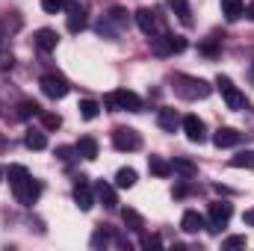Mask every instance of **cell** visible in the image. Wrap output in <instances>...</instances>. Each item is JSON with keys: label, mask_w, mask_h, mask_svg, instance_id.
Segmentation results:
<instances>
[{"label": "cell", "mask_w": 254, "mask_h": 251, "mask_svg": "<svg viewBox=\"0 0 254 251\" xmlns=\"http://www.w3.org/2000/svg\"><path fill=\"white\" fill-rule=\"evenodd\" d=\"M249 243H246V237H228L225 240V249L231 251V249H246Z\"/></svg>", "instance_id": "38"}, {"label": "cell", "mask_w": 254, "mask_h": 251, "mask_svg": "<svg viewBox=\"0 0 254 251\" xmlns=\"http://www.w3.org/2000/svg\"><path fill=\"white\" fill-rule=\"evenodd\" d=\"M151 51L157 57H172V54L187 51V42L181 36H172V33H154L151 36Z\"/></svg>", "instance_id": "5"}, {"label": "cell", "mask_w": 254, "mask_h": 251, "mask_svg": "<svg viewBox=\"0 0 254 251\" xmlns=\"http://www.w3.org/2000/svg\"><path fill=\"white\" fill-rule=\"evenodd\" d=\"M169 3V9L178 15V21L184 24V27H192V9H190V0H166Z\"/></svg>", "instance_id": "19"}, {"label": "cell", "mask_w": 254, "mask_h": 251, "mask_svg": "<svg viewBox=\"0 0 254 251\" xmlns=\"http://www.w3.org/2000/svg\"><path fill=\"white\" fill-rule=\"evenodd\" d=\"M157 125L163 127L166 133H175L178 127L184 125V119L178 116V110H160V113H157Z\"/></svg>", "instance_id": "16"}, {"label": "cell", "mask_w": 254, "mask_h": 251, "mask_svg": "<svg viewBox=\"0 0 254 251\" xmlns=\"http://www.w3.org/2000/svg\"><path fill=\"white\" fill-rule=\"evenodd\" d=\"M33 45H36L39 51L51 54V51H57V45H60V36H57V30H51V27H42V30H36V36H33Z\"/></svg>", "instance_id": "13"}, {"label": "cell", "mask_w": 254, "mask_h": 251, "mask_svg": "<svg viewBox=\"0 0 254 251\" xmlns=\"http://www.w3.org/2000/svg\"><path fill=\"white\" fill-rule=\"evenodd\" d=\"M181 127H184V133H187V139H190L192 145H201V142H207V125H204L198 116H187Z\"/></svg>", "instance_id": "11"}, {"label": "cell", "mask_w": 254, "mask_h": 251, "mask_svg": "<svg viewBox=\"0 0 254 251\" xmlns=\"http://www.w3.org/2000/svg\"><path fill=\"white\" fill-rule=\"evenodd\" d=\"M122 219H125V225H127V231H133V234H142L145 231V219L136 213V210H122Z\"/></svg>", "instance_id": "24"}, {"label": "cell", "mask_w": 254, "mask_h": 251, "mask_svg": "<svg viewBox=\"0 0 254 251\" xmlns=\"http://www.w3.org/2000/svg\"><path fill=\"white\" fill-rule=\"evenodd\" d=\"M39 119H42L45 130H60V127H63V119H60L57 113H45V110H42V116H39Z\"/></svg>", "instance_id": "33"}, {"label": "cell", "mask_w": 254, "mask_h": 251, "mask_svg": "<svg viewBox=\"0 0 254 251\" xmlns=\"http://www.w3.org/2000/svg\"><path fill=\"white\" fill-rule=\"evenodd\" d=\"M172 86H175V95L184 98V101H204V98H210V92H213V86H210L207 80L190 77V74H175Z\"/></svg>", "instance_id": "2"}, {"label": "cell", "mask_w": 254, "mask_h": 251, "mask_svg": "<svg viewBox=\"0 0 254 251\" xmlns=\"http://www.w3.org/2000/svg\"><path fill=\"white\" fill-rule=\"evenodd\" d=\"M95 30H98V36H104V39H113V42H116V39L122 36V33H119V30H116V27H113V24H110L107 18H101V21L95 24Z\"/></svg>", "instance_id": "32"}, {"label": "cell", "mask_w": 254, "mask_h": 251, "mask_svg": "<svg viewBox=\"0 0 254 251\" xmlns=\"http://www.w3.org/2000/svg\"><path fill=\"white\" fill-rule=\"evenodd\" d=\"M74 204H77L83 213H89V210L95 207V192H92V187L86 184V178H80L77 187H74Z\"/></svg>", "instance_id": "12"}, {"label": "cell", "mask_w": 254, "mask_h": 251, "mask_svg": "<svg viewBox=\"0 0 254 251\" xmlns=\"http://www.w3.org/2000/svg\"><path fill=\"white\" fill-rule=\"evenodd\" d=\"M6 178H9V187H12V192H15L18 204H24V207L36 204V198H39L42 187H39V184L30 178V172H27L24 166H9Z\"/></svg>", "instance_id": "1"}, {"label": "cell", "mask_w": 254, "mask_h": 251, "mask_svg": "<svg viewBox=\"0 0 254 251\" xmlns=\"http://www.w3.org/2000/svg\"><path fill=\"white\" fill-rule=\"evenodd\" d=\"M21 24H24V21H21L18 12H6V15L0 18V33H3V36H6V33H18Z\"/></svg>", "instance_id": "26"}, {"label": "cell", "mask_w": 254, "mask_h": 251, "mask_svg": "<svg viewBox=\"0 0 254 251\" xmlns=\"http://www.w3.org/2000/svg\"><path fill=\"white\" fill-rule=\"evenodd\" d=\"M104 18H107V21H110V24H113L119 33H125L127 24H130V15H127V9H122V6H113V9H110Z\"/></svg>", "instance_id": "21"}, {"label": "cell", "mask_w": 254, "mask_h": 251, "mask_svg": "<svg viewBox=\"0 0 254 251\" xmlns=\"http://www.w3.org/2000/svg\"><path fill=\"white\" fill-rule=\"evenodd\" d=\"M139 246H142V249H160V246H163V240H160V237H148V234L142 231V240H139Z\"/></svg>", "instance_id": "37"}, {"label": "cell", "mask_w": 254, "mask_h": 251, "mask_svg": "<svg viewBox=\"0 0 254 251\" xmlns=\"http://www.w3.org/2000/svg\"><path fill=\"white\" fill-rule=\"evenodd\" d=\"M231 216H234V207H231L228 201H213L210 210H207V231H210V234H222V231L228 228Z\"/></svg>", "instance_id": "4"}, {"label": "cell", "mask_w": 254, "mask_h": 251, "mask_svg": "<svg viewBox=\"0 0 254 251\" xmlns=\"http://www.w3.org/2000/svg\"><path fill=\"white\" fill-rule=\"evenodd\" d=\"M184 195H190V187H187V184H184V187H178V189H175V198H184Z\"/></svg>", "instance_id": "39"}, {"label": "cell", "mask_w": 254, "mask_h": 251, "mask_svg": "<svg viewBox=\"0 0 254 251\" xmlns=\"http://www.w3.org/2000/svg\"><path fill=\"white\" fill-rule=\"evenodd\" d=\"M181 228H184L187 234H198L201 228H207V219H204L198 210H187L184 219H181Z\"/></svg>", "instance_id": "18"}, {"label": "cell", "mask_w": 254, "mask_h": 251, "mask_svg": "<svg viewBox=\"0 0 254 251\" xmlns=\"http://www.w3.org/2000/svg\"><path fill=\"white\" fill-rule=\"evenodd\" d=\"M252 71H254V63H252Z\"/></svg>", "instance_id": "45"}, {"label": "cell", "mask_w": 254, "mask_h": 251, "mask_svg": "<svg viewBox=\"0 0 254 251\" xmlns=\"http://www.w3.org/2000/svg\"><path fill=\"white\" fill-rule=\"evenodd\" d=\"M243 222H246V225H252V228H254V210H246V216H243Z\"/></svg>", "instance_id": "40"}, {"label": "cell", "mask_w": 254, "mask_h": 251, "mask_svg": "<svg viewBox=\"0 0 254 251\" xmlns=\"http://www.w3.org/2000/svg\"><path fill=\"white\" fill-rule=\"evenodd\" d=\"M222 15L234 24V21H240L246 15V3L243 0H222Z\"/></svg>", "instance_id": "20"}, {"label": "cell", "mask_w": 254, "mask_h": 251, "mask_svg": "<svg viewBox=\"0 0 254 251\" xmlns=\"http://www.w3.org/2000/svg\"><path fill=\"white\" fill-rule=\"evenodd\" d=\"M172 175H181L184 181H192L198 175V166L192 160H187V157H175L172 160Z\"/></svg>", "instance_id": "17"}, {"label": "cell", "mask_w": 254, "mask_h": 251, "mask_svg": "<svg viewBox=\"0 0 254 251\" xmlns=\"http://www.w3.org/2000/svg\"><path fill=\"white\" fill-rule=\"evenodd\" d=\"M219 42H222V39H216V36H213L210 42H204V45H201V54H207V57H216V54H219Z\"/></svg>", "instance_id": "36"}, {"label": "cell", "mask_w": 254, "mask_h": 251, "mask_svg": "<svg viewBox=\"0 0 254 251\" xmlns=\"http://www.w3.org/2000/svg\"><path fill=\"white\" fill-rule=\"evenodd\" d=\"M133 21H136V27L151 39L154 33H160V24H157V15H154V9H148V6H142V9H136L133 12Z\"/></svg>", "instance_id": "10"}, {"label": "cell", "mask_w": 254, "mask_h": 251, "mask_svg": "<svg viewBox=\"0 0 254 251\" xmlns=\"http://www.w3.org/2000/svg\"><path fill=\"white\" fill-rule=\"evenodd\" d=\"M234 169H254V151H240L237 157H231Z\"/></svg>", "instance_id": "31"}, {"label": "cell", "mask_w": 254, "mask_h": 251, "mask_svg": "<svg viewBox=\"0 0 254 251\" xmlns=\"http://www.w3.org/2000/svg\"><path fill=\"white\" fill-rule=\"evenodd\" d=\"M3 42H6V36H3V33H0V51H3Z\"/></svg>", "instance_id": "43"}, {"label": "cell", "mask_w": 254, "mask_h": 251, "mask_svg": "<svg viewBox=\"0 0 254 251\" xmlns=\"http://www.w3.org/2000/svg\"><path fill=\"white\" fill-rule=\"evenodd\" d=\"M3 175H6V172H3V169H0V184H3Z\"/></svg>", "instance_id": "44"}, {"label": "cell", "mask_w": 254, "mask_h": 251, "mask_svg": "<svg viewBox=\"0 0 254 251\" xmlns=\"http://www.w3.org/2000/svg\"><path fill=\"white\" fill-rule=\"evenodd\" d=\"M89 246H92L95 251H101V249H110V246H113V234H110L107 228H98V231L92 234V243H89Z\"/></svg>", "instance_id": "28"}, {"label": "cell", "mask_w": 254, "mask_h": 251, "mask_svg": "<svg viewBox=\"0 0 254 251\" xmlns=\"http://www.w3.org/2000/svg\"><path fill=\"white\" fill-rule=\"evenodd\" d=\"M136 187V172L133 169H119L116 172V189H130Z\"/></svg>", "instance_id": "29"}, {"label": "cell", "mask_w": 254, "mask_h": 251, "mask_svg": "<svg viewBox=\"0 0 254 251\" xmlns=\"http://www.w3.org/2000/svg\"><path fill=\"white\" fill-rule=\"evenodd\" d=\"M113 145H116V151H139L142 148V136L133 127H116L113 130Z\"/></svg>", "instance_id": "9"}, {"label": "cell", "mask_w": 254, "mask_h": 251, "mask_svg": "<svg viewBox=\"0 0 254 251\" xmlns=\"http://www.w3.org/2000/svg\"><path fill=\"white\" fill-rule=\"evenodd\" d=\"M15 116H18L21 122H27V119H36V116H42V107H39L36 101H21Z\"/></svg>", "instance_id": "27"}, {"label": "cell", "mask_w": 254, "mask_h": 251, "mask_svg": "<svg viewBox=\"0 0 254 251\" xmlns=\"http://www.w3.org/2000/svg\"><path fill=\"white\" fill-rule=\"evenodd\" d=\"M80 116L86 119V122H95L98 119V113H101V107H98V101H92V98H86V101H80Z\"/></svg>", "instance_id": "30"}, {"label": "cell", "mask_w": 254, "mask_h": 251, "mask_svg": "<svg viewBox=\"0 0 254 251\" xmlns=\"http://www.w3.org/2000/svg\"><path fill=\"white\" fill-rule=\"evenodd\" d=\"M3 148H6V139H3V136H0V151H3Z\"/></svg>", "instance_id": "42"}, {"label": "cell", "mask_w": 254, "mask_h": 251, "mask_svg": "<svg viewBox=\"0 0 254 251\" xmlns=\"http://www.w3.org/2000/svg\"><path fill=\"white\" fill-rule=\"evenodd\" d=\"M104 107L116 110V113H139L142 110V98L130 89H116L104 98Z\"/></svg>", "instance_id": "3"}, {"label": "cell", "mask_w": 254, "mask_h": 251, "mask_svg": "<svg viewBox=\"0 0 254 251\" xmlns=\"http://www.w3.org/2000/svg\"><path fill=\"white\" fill-rule=\"evenodd\" d=\"M77 154H80L83 160H98V139H95V136H83V139L77 142Z\"/></svg>", "instance_id": "22"}, {"label": "cell", "mask_w": 254, "mask_h": 251, "mask_svg": "<svg viewBox=\"0 0 254 251\" xmlns=\"http://www.w3.org/2000/svg\"><path fill=\"white\" fill-rule=\"evenodd\" d=\"M57 157H60L63 163H74V160L80 157V154H77V145H74V148H71V145H60V148H57Z\"/></svg>", "instance_id": "34"}, {"label": "cell", "mask_w": 254, "mask_h": 251, "mask_svg": "<svg viewBox=\"0 0 254 251\" xmlns=\"http://www.w3.org/2000/svg\"><path fill=\"white\" fill-rule=\"evenodd\" d=\"M246 18H249V21H254V0L246 6Z\"/></svg>", "instance_id": "41"}, {"label": "cell", "mask_w": 254, "mask_h": 251, "mask_svg": "<svg viewBox=\"0 0 254 251\" xmlns=\"http://www.w3.org/2000/svg\"><path fill=\"white\" fill-rule=\"evenodd\" d=\"M95 198H98L107 210H119V195H116V187H113V184L98 181V184H95Z\"/></svg>", "instance_id": "14"}, {"label": "cell", "mask_w": 254, "mask_h": 251, "mask_svg": "<svg viewBox=\"0 0 254 251\" xmlns=\"http://www.w3.org/2000/svg\"><path fill=\"white\" fill-rule=\"evenodd\" d=\"M148 172L157 175V178H169L172 175V163L163 160V157H148Z\"/></svg>", "instance_id": "25"}, {"label": "cell", "mask_w": 254, "mask_h": 251, "mask_svg": "<svg viewBox=\"0 0 254 251\" xmlns=\"http://www.w3.org/2000/svg\"><path fill=\"white\" fill-rule=\"evenodd\" d=\"M65 15H68V30L80 33L89 24V6L86 0H65Z\"/></svg>", "instance_id": "6"}, {"label": "cell", "mask_w": 254, "mask_h": 251, "mask_svg": "<svg viewBox=\"0 0 254 251\" xmlns=\"http://www.w3.org/2000/svg\"><path fill=\"white\" fill-rule=\"evenodd\" d=\"M39 86H42V92H45L48 98H54V101H60V98H65V95L71 92V83L65 80L63 74H45V77L39 80Z\"/></svg>", "instance_id": "7"}, {"label": "cell", "mask_w": 254, "mask_h": 251, "mask_svg": "<svg viewBox=\"0 0 254 251\" xmlns=\"http://www.w3.org/2000/svg\"><path fill=\"white\" fill-rule=\"evenodd\" d=\"M213 142H216L219 148H234V145L243 142V133L234 130V127H219V130L213 133Z\"/></svg>", "instance_id": "15"}, {"label": "cell", "mask_w": 254, "mask_h": 251, "mask_svg": "<svg viewBox=\"0 0 254 251\" xmlns=\"http://www.w3.org/2000/svg\"><path fill=\"white\" fill-rule=\"evenodd\" d=\"M42 9L48 15H57V12H65V0H42Z\"/></svg>", "instance_id": "35"}, {"label": "cell", "mask_w": 254, "mask_h": 251, "mask_svg": "<svg viewBox=\"0 0 254 251\" xmlns=\"http://www.w3.org/2000/svg\"><path fill=\"white\" fill-rule=\"evenodd\" d=\"M216 89L222 92V98H225V104H228V110H246V95L228 80V77H219L216 80Z\"/></svg>", "instance_id": "8"}, {"label": "cell", "mask_w": 254, "mask_h": 251, "mask_svg": "<svg viewBox=\"0 0 254 251\" xmlns=\"http://www.w3.org/2000/svg\"><path fill=\"white\" fill-rule=\"evenodd\" d=\"M24 145H27L30 151H45V148H48V136H45V130H27Z\"/></svg>", "instance_id": "23"}]
</instances>
